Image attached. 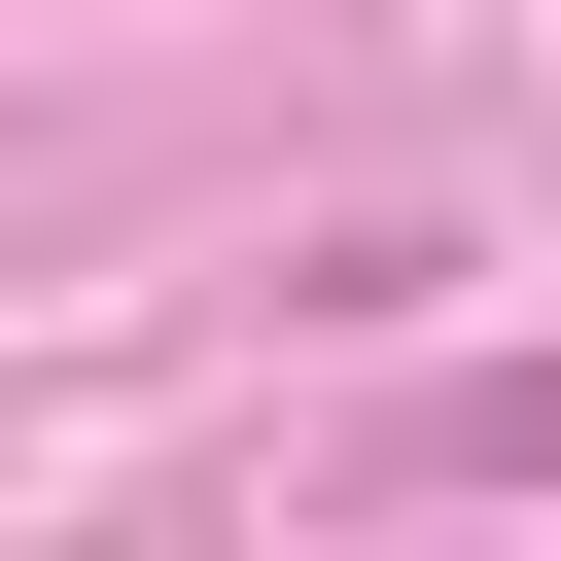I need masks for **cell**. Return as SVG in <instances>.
I'll return each mask as SVG.
<instances>
[{
  "label": "cell",
  "mask_w": 561,
  "mask_h": 561,
  "mask_svg": "<svg viewBox=\"0 0 561 561\" xmlns=\"http://www.w3.org/2000/svg\"><path fill=\"white\" fill-rule=\"evenodd\" d=\"M456 491H561V351H491V386H456Z\"/></svg>",
  "instance_id": "obj_1"
}]
</instances>
